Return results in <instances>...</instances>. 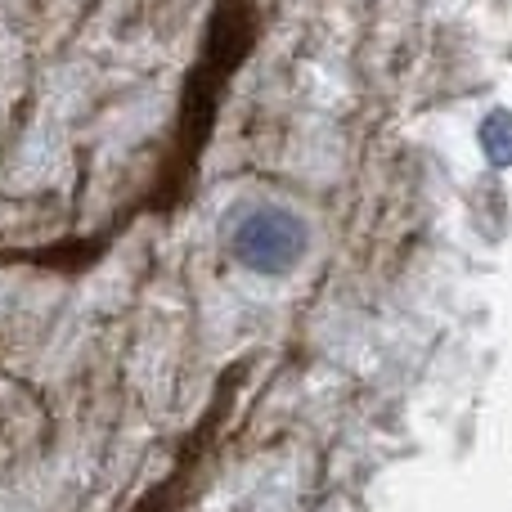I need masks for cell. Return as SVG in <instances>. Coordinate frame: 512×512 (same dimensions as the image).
Wrapping results in <instances>:
<instances>
[{
	"mask_svg": "<svg viewBox=\"0 0 512 512\" xmlns=\"http://www.w3.org/2000/svg\"><path fill=\"white\" fill-rule=\"evenodd\" d=\"M310 230L297 212L288 207H252L230 234V252L239 265H248L252 274H288L292 265L306 256Z\"/></svg>",
	"mask_w": 512,
	"mask_h": 512,
	"instance_id": "1",
	"label": "cell"
},
{
	"mask_svg": "<svg viewBox=\"0 0 512 512\" xmlns=\"http://www.w3.org/2000/svg\"><path fill=\"white\" fill-rule=\"evenodd\" d=\"M481 144H486V158L495 167H512V113H490L486 126H481Z\"/></svg>",
	"mask_w": 512,
	"mask_h": 512,
	"instance_id": "2",
	"label": "cell"
}]
</instances>
